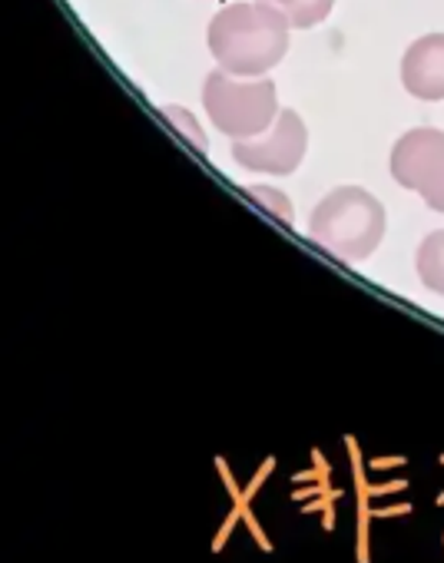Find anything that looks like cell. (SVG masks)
I'll return each mask as SVG.
<instances>
[{
	"label": "cell",
	"mask_w": 444,
	"mask_h": 563,
	"mask_svg": "<svg viewBox=\"0 0 444 563\" xmlns=\"http://www.w3.org/2000/svg\"><path fill=\"white\" fill-rule=\"evenodd\" d=\"M289 18L266 0L230 4L209 21V54L233 77H266L289 54Z\"/></svg>",
	"instance_id": "obj_1"
},
{
	"label": "cell",
	"mask_w": 444,
	"mask_h": 563,
	"mask_svg": "<svg viewBox=\"0 0 444 563\" xmlns=\"http://www.w3.org/2000/svg\"><path fill=\"white\" fill-rule=\"evenodd\" d=\"M385 229H388L385 206L362 186L332 189L312 209V219H309L312 239L342 262L368 258L381 245Z\"/></svg>",
	"instance_id": "obj_2"
},
{
	"label": "cell",
	"mask_w": 444,
	"mask_h": 563,
	"mask_svg": "<svg viewBox=\"0 0 444 563\" xmlns=\"http://www.w3.org/2000/svg\"><path fill=\"white\" fill-rule=\"evenodd\" d=\"M202 107L219 133L236 140L263 136L279 117V93L269 77H233L212 70L202 84Z\"/></svg>",
	"instance_id": "obj_3"
},
{
	"label": "cell",
	"mask_w": 444,
	"mask_h": 563,
	"mask_svg": "<svg viewBox=\"0 0 444 563\" xmlns=\"http://www.w3.org/2000/svg\"><path fill=\"white\" fill-rule=\"evenodd\" d=\"M391 176L434 212H444V133L431 126L408 130L391 150Z\"/></svg>",
	"instance_id": "obj_4"
},
{
	"label": "cell",
	"mask_w": 444,
	"mask_h": 563,
	"mask_svg": "<svg viewBox=\"0 0 444 563\" xmlns=\"http://www.w3.org/2000/svg\"><path fill=\"white\" fill-rule=\"evenodd\" d=\"M309 150V130L299 120L296 110H279L276 123L253 140H236L233 143V159L253 173H269V176H289L302 166Z\"/></svg>",
	"instance_id": "obj_5"
},
{
	"label": "cell",
	"mask_w": 444,
	"mask_h": 563,
	"mask_svg": "<svg viewBox=\"0 0 444 563\" xmlns=\"http://www.w3.org/2000/svg\"><path fill=\"white\" fill-rule=\"evenodd\" d=\"M401 87L418 100H444V34H424L404 51Z\"/></svg>",
	"instance_id": "obj_6"
},
{
	"label": "cell",
	"mask_w": 444,
	"mask_h": 563,
	"mask_svg": "<svg viewBox=\"0 0 444 563\" xmlns=\"http://www.w3.org/2000/svg\"><path fill=\"white\" fill-rule=\"evenodd\" d=\"M421 286L434 296H444V229L424 235V242L418 245V258H414Z\"/></svg>",
	"instance_id": "obj_7"
},
{
	"label": "cell",
	"mask_w": 444,
	"mask_h": 563,
	"mask_svg": "<svg viewBox=\"0 0 444 563\" xmlns=\"http://www.w3.org/2000/svg\"><path fill=\"white\" fill-rule=\"evenodd\" d=\"M266 4H273L276 11H282L292 27L309 31V27L322 24L332 14L335 0H266Z\"/></svg>",
	"instance_id": "obj_8"
},
{
	"label": "cell",
	"mask_w": 444,
	"mask_h": 563,
	"mask_svg": "<svg viewBox=\"0 0 444 563\" xmlns=\"http://www.w3.org/2000/svg\"><path fill=\"white\" fill-rule=\"evenodd\" d=\"M159 113H163V120H166L176 133L186 136V143H189L192 150H199L202 156L209 153V140H206V133H202V126H199V120H196L192 110H186V107H179V103H169V107H163Z\"/></svg>",
	"instance_id": "obj_9"
},
{
	"label": "cell",
	"mask_w": 444,
	"mask_h": 563,
	"mask_svg": "<svg viewBox=\"0 0 444 563\" xmlns=\"http://www.w3.org/2000/svg\"><path fill=\"white\" fill-rule=\"evenodd\" d=\"M249 199L256 202V206H263L273 219H279L282 225H292V199L282 192V189H273V186H253L249 189Z\"/></svg>",
	"instance_id": "obj_10"
},
{
	"label": "cell",
	"mask_w": 444,
	"mask_h": 563,
	"mask_svg": "<svg viewBox=\"0 0 444 563\" xmlns=\"http://www.w3.org/2000/svg\"><path fill=\"white\" fill-rule=\"evenodd\" d=\"M243 520H246V527L253 530V537L259 540V547H263V550H273V543H269V537L263 533V527H259V520L253 517V510H246V514H243Z\"/></svg>",
	"instance_id": "obj_11"
},
{
	"label": "cell",
	"mask_w": 444,
	"mask_h": 563,
	"mask_svg": "<svg viewBox=\"0 0 444 563\" xmlns=\"http://www.w3.org/2000/svg\"><path fill=\"white\" fill-rule=\"evenodd\" d=\"M401 514H411V504H395V507H381V510H375L371 517H375V520H385V517H401Z\"/></svg>",
	"instance_id": "obj_12"
},
{
	"label": "cell",
	"mask_w": 444,
	"mask_h": 563,
	"mask_svg": "<svg viewBox=\"0 0 444 563\" xmlns=\"http://www.w3.org/2000/svg\"><path fill=\"white\" fill-rule=\"evenodd\" d=\"M269 467H273V461H269V464H266V467H263V471H259V477H256V481H253V484H249V487H246V490H243V494H246V497H249V500H253V497H256V490H259V484H263V481H266V474H269Z\"/></svg>",
	"instance_id": "obj_13"
},
{
	"label": "cell",
	"mask_w": 444,
	"mask_h": 563,
	"mask_svg": "<svg viewBox=\"0 0 444 563\" xmlns=\"http://www.w3.org/2000/svg\"><path fill=\"white\" fill-rule=\"evenodd\" d=\"M395 490H404V481H395L388 487H368V497H378V494H395Z\"/></svg>",
	"instance_id": "obj_14"
},
{
	"label": "cell",
	"mask_w": 444,
	"mask_h": 563,
	"mask_svg": "<svg viewBox=\"0 0 444 563\" xmlns=\"http://www.w3.org/2000/svg\"><path fill=\"white\" fill-rule=\"evenodd\" d=\"M312 494H315V490H312V487H309V490H296V494H292V497H296V500H306V497H312Z\"/></svg>",
	"instance_id": "obj_15"
},
{
	"label": "cell",
	"mask_w": 444,
	"mask_h": 563,
	"mask_svg": "<svg viewBox=\"0 0 444 563\" xmlns=\"http://www.w3.org/2000/svg\"><path fill=\"white\" fill-rule=\"evenodd\" d=\"M395 464H401V461H375V467H381V471L385 467H395Z\"/></svg>",
	"instance_id": "obj_16"
},
{
	"label": "cell",
	"mask_w": 444,
	"mask_h": 563,
	"mask_svg": "<svg viewBox=\"0 0 444 563\" xmlns=\"http://www.w3.org/2000/svg\"><path fill=\"white\" fill-rule=\"evenodd\" d=\"M434 500H437V507H441V504H444V490H441V494H437Z\"/></svg>",
	"instance_id": "obj_17"
}]
</instances>
